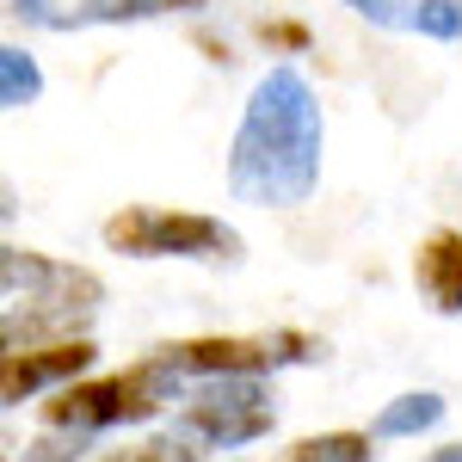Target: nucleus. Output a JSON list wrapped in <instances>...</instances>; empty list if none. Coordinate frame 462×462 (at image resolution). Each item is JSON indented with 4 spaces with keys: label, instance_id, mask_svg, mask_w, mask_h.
<instances>
[{
    "label": "nucleus",
    "instance_id": "7",
    "mask_svg": "<svg viewBox=\"0 0 462 462\" xmlns=\"http://www.w3.org/2000/svg\"><path fill=\"white\" fill-rule=\"evenodd\" d=\"M413 284L438 315H462V228H431L413 253Z\"/></svg>",
    "mask_w": 462,
    "mask_h": 462
},
{
    "label": "nucleus",
    "instance_id": "11",
    "mask_svg": "<svg viewBox=\"0 0 462 462\" xmlns=\"http://www.w3.org/2000/svg\"><path fill=\"white\" fill-rule=\"evenodd\" d=\"M198 6H210V0H87V6H74V19H154V13H198Z\"/></svg>",
    "mask_w": 462,
    "mask_h": 462
},
{
    "label": "nucleus",
    "instance_id": "6",
    "mask_svg": "<svg viewBox=\"0 0 462 462\" xmlns=\"http://www.w3.org/2000/svg\"><path fill=\"white\" fill-rule=\"evenodd\" d=\"M99 364V346L80 333V339H56V346H32V352H0V401L6 407H25L37 394H62L74 383H87V370Z\"/></svg>",
    "mask_w": 462,
    "mask_h": 462
},
{
    "label": "nucleus",
    "instance_id": "12",
    "mask_svg": "<svg viewBox=\"0 0 462 462\" xmlns=\"http://www.w3.org/2000/svg\"><path fill=\"white\" fill-rule=\"evenodd\" d=\"M407 25L431 43H457L462 37V0H420L413 13H407Z\"/></svg>",
    "mask_w": 462,
    "mask_h": 462
},
{
    "label": "nucleus",
    "instance_id": "8",
    "mask_svg": "<svg viewBox=\"0 0 462 462\" xmlns=\"http://www.w3.org/2000/svg\"><path fill=\"white\" fill-rule=\"evenodd\" d=\"M444 420V394L431 389H413V394H394L389 407L370 420V438H420Z\"/></svg>",
    "mask_w": 462,
    "mask_h": 462
},
{
    "label": "nucleus",
    "instance_id": "2",
    "mask_svg": "<svg viewBox=\"0 0 462 462\" xmlns=\"http://www.w3.org/2000/svg\"><path fill=\"white\" fill-rule=\"evenodd\" d=\"M173 394H179V376L148 352L136 364H124V370H111V376H87L74 389L50 394L37 407V420H43V431L93 438V431H111V426H143V420H154Z\"/></svg>",
    "mask_w": 462,
    "mask_h": 462
},
{
    "label": "nucleus",
    "instance_id": "5",
    "mask_svg": "<svg viewBox=\"0 0 462 462\" xmlns=\"http://www.w3.org/2000/svg\"><path fill=\"white\" fill-rule=\"evenodd\" d=\"M272 426H278V413H272V394H265L259 376H222V383H204V389L185 401V413H179V431H191L204 450H241V444H259Z\"/></svg>",
    "mask_w": 462,
    "mask_h": 462
},
{
    "label": "nucleus",
    "instance_id": "13",
    "mask_svg": "<svg viewBox=\"0 0 462 462\" xmlns=\"http://www.w3.org/2000/svg\"><path fill=\"white\" fill-rule=\"evenodd\" d=\"M253 37H259V43H265L272 56H302V50L315 43L302 19H259V25H253Z\"/></svg>",
    "mask_w": 462,
    "mask_h": 462
},
{
    "label": "nucleus",
    "instance_id": "15",
    "mask_svg": "<svg viewBox=\"0 0 462 462\" xmlns=\"http://www.w3.org/2000/svg\"><path fill=\"white\" fill-rule=\"evenodd\" d=\"M191 43H198V50H204V56H210V62H228V43H222V37L198 32V37H191Z\"/></svg>",
    "mask_w": 462,
    "mask_h": 462
},
{
    "label": "nucleus",
    "instance_id": "10",
    "mask_svg": "<svg viewBox=\"0 0 462 462\" xmlns=\"http://www.w3.org/2000/svg\"><path fill=\"white\" fill-rule=\"evenodd\" d=\"M37 93H43L37 56H32V50H19V43H6V50H0V106H6V111H25Z\"/></svg>",
    "mask_w": 462,
    "mask_h": 462
},
{
    "label": "nucleus",
    "instance_id": "16",
    "mask_svg": "<svg viewBox=\"0 0 462 462\" xmlns=\"http://www.w3.org/2000/svg\"><path fill=\"white\" fill-rule=\"evenodd\" d=\"M426 462H462V444H444V450H431Z\"/></svg>",
    "mask_w": 462,
    "mask_h": 462
},
{
    "label": "nucleus",
    "instance_id": "9",
    "mask_svg": "<svg viewBox=\"0 0 462 462\" xmlns=\"http://www.w3.org/2000/svg\"><path fill=\"white\" fill-rule=\"evenodd\" d=\"M278 462H376V438L370 431H309Z\"/></svg>",
    "mask_w": 462,
    "mask_h": 462
},
{
    "label": "nucleus",
    "instance_id": "4",
    "mask_svg": "<svg viewBox=\"0 0 462 462\" xmlns=\"http://www.w3.org/2000/svg\"><path fill=\"white\" fill-rule=\"evenodd\" d=\"M106 247L124 259H235L241 235L204 210H167V204H124L106 216Z\"/></svg>",
    "mask_w": 462,
    "mask_h": 462
},
{
    "label": "nucleus",
    "instance_id": "14",
    "mask_svg": "<svg viewBox=\"0 0 462 462\" xmlns=\"http://www.w3.org/2000/svg\"><path fill=\"white\" fill-rule=\"evenodd\" d=\"M352 13H364V19H376V25H401L407 13L401 6H413V0H346Z\"/></svg>",
    "mask_w": 462,
    "mask_h": 462
},
{
    "label": "nucleus",
    "instance_id": "3",
    "mask_svg": "<svg viewBox=\"0 0 462 462\" xmlns=\"http://www.w3.org/2000/svg\"><path fill=\"white\" fill-rule=\"evenodd\" d=\"M154 357H161L173 376L222 383V376H265V370H284V364H320V357H327V339H320V333H302V327H272V333H198V339L161 346Z\"/></svg>",
    "mask_w": 462,
    "mask_h": 462
},
{
    "label": "nucleus",
    "instance_id": "1",
    "mask_svg": "<svg viewBox=\"0 0 462 462\" xmlns=\"http://www.w3.org/2000/svg\"><path fill=\"white\" fill-rule=\"evenodd\" d=\"M320 143H327V124H320L315 87L290 62L259 74L228 148V191L259 210L309 204V191L320 185Z\"/></svg>",
    "mask_w": 462,
    "mask_h": 462
}]
</instances>
